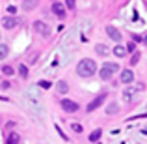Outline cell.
Masks as SVG:
<instances>
[{
    "mask_svg": "<svg viewBox=\"0 0 147 144\" xmlns=\"http://www.w3.org/2000/svg\"><path fill=\"white\" fill-rule=\"evenodd\" d=\"M117 69H119V66H117V64H112V62H104V66L100 68V71H99V77H100L102 81H108L115 71H117Z\"/></svg>",
    "mask_w": 147,
    "mask_h": 144,
    "instance_id": "cell-2",
    "label": "cell"
},
{
    "mask_svg": "<svg viewBox=\"0 0 147 144\" xmlns=\"http://www.w3.org/2000/svg\"><path fill=\"white\" fill-rule=\"evenodd\" d=\"M2 26H4V28H7V30L15 28V26H17V17H11V15H9V17H4L2 19Z\"/></svg>",
    "mask_w": 147,
    "mask_h": 144,
    "instance_id": "cell-7",
    "label": "cell"
},
{
    "mask_svg": "<svg viewBox=\"0 0 147 144\" xmlns=\"http://www.w3.org/2000/svg\"><path fill=\"white\" fill-rule=\"evenodd\" d=\"M134 81V73L130 71V69H123L121 71V83L123 84H130Z\"/></svg>",
    "mask_w": 147,
    "mask_h": 144,
    "instance_id": "cell-6",
    "label": "cell"
},
{
    "mask_svg": "<svg viewBox=\"0 0 147 144\" xmlns=\"http://www.w3.org/2000/svg\"><path fill=\"white\" fill-rule=\"evenodd\" d=\"M100 135H102V131H100V129H95V131H93V133H91L88 139H90V142H97L99 139H100Z\"/></svg>",
    "mask_w": 147,
    "mask_h": 144,
    "instance_id": "cell-12",
    "label": "cell"
},
{
    "mask_svg": "<svg viewBox=\"0 0 147 144\" xmlns=\"http://www.w3.org/2000/svg\"><path fill=\"white\" fill-rule=\"evenodd\" d=\"M19 75H21V77H28V68H26L24 64L19 66Z\"/></svg>",
    "mask_w": 147,
    "mask_h": 144,
    "instance_id": "cell-17",
    "label": "cell"
},
{
    "mask_svg": "<svg viewBox=\"0 0 147 144\" xmlns=\"http://www.w3.org/2000/svg\"><path fill=\"white\" fill-rule=\"evenodd\" d=\"M144 41H145V43H147V38H145V40H144Z\"/></svg>",
    "mask_w": 147,
    "mask_h": 144,
    "instance_id": "cell-27",
    "label": "cell"
},
{
    "mask_svg": "<svg viewBox=\"0 0 147 144\" xmlns=\"http://www.w3.org/2000/svg\"><path fill=\"white\" fill-rule=\"evenodd\" d=\"M19 141H21V137L13 133V135H9V137H7V141H6V142H7V144H17Z\"/></svg>",
    "mask_w": 147,
    "mask_h": 144,
    "instance_id": "cell-16",
    "label": "cell"
},
{
    "mask_svg": "<svg viewBox=\"0 0 147 144\" xmlns=\"http://www.w3.org/2000/svg\"><path fill=\"white\" fill-rule=\"evenodd\" d=\"M7 11H9V13H11V15H13V13H15V11H17V8H15V6H9V8H7Z\"/></svg>",
    "mask_w": 147,
    "mask_h": 144,
    "instance_id": "cell-26",
    "label": "cell"
},
{
    "mask_svg": "<svg viewBox=\"0 0 147 144\" xmlns=\"http://www.w3.org/2000/svg\"><path fill=\"white\" fill-rule=\"evenodd\" d=\"M52 11L58 15V17H65V8L61 6L60 2H54V4H52Z\"/></svg>",
    "mask_w": 147,
    "mask_h": 144,
    "instance_id": "cell-9",
    "label": "cell"
},
{
    "mask_svg": "<svg viewBox=\"0 0 147 144\" xmlns=\"http://www.w3.org/2000/svg\"><path fill=\"white\" fill-rule=\"evenodd\" d=\"M36 6H37V0H24L22 10H24V11H30V10H34Z\"/></svg>",
    "mask_w": 147,
    "mask_h": 144,
    "instance_id": "cell-10",
    "label": "cell"
},
{
    "mask_svg": "<svg viewBox=\"0 0 147 144\" xmlns=\"http://www.w3.org/2000/svg\"><path fill=\"white\" fill-rule=\"evenodd\" d=\"M6 56H7V47H6V45H0V60L6 58Z\"/></svg>",
    "mask_w": 147,
    "mask_h": 144,
    "instance_id": "cell-20",
    "label": "cell"
},
{
    "mask_svg": "<svg viewBox=\"0 0 147 144\" xmlns=\"http://www.w3.org/2000/svg\"><path fill=\"white\" fill-rule=\"evenodd\" d=\"M104 99H106V92H102V94H100V96H97V97H95V99L91 101L90 105H88V112H93L95 109H99L100 105L104 103Z\"/></svg>",
    "mask_w": 147,
    "mask_h": 144,
    "instance_id": "cell-3",
    "label": "cell"
},
{
    "mask_svg": "<svg viewBox=\"0 0 147 144\" xmlns=\"http://www.w3.org/2000/svg\"><path fill=\"white\" fill-rule=\"evenodd\" d=\"M95 71H97V64H95L93 60H90V58L80 60L78 66H76V73H78L80 77H93Z\"/></svg>",
    "mask_w": 147,
    "mask_h": 144,
    "instance_id": "cell-1",
    "label": "cell"
},
{
    "mask_svg": "<svg viewBox=\"0 0 147 144\" xmlns=\"http://www.w3.org/2000/svg\"><path fill=\"white\" fill-rule=\"evenodd\" d=\"M39 86H41V88H45V90H49V88L52 86V84H50L49 81H39Z\"/></svg>",
    "mask_w": 147,
    "mask_h": 144,
    "instance_id": "cell-21",
    "label": "cell"
},
{
    "mask_svg": "<svg viewBox=\"0 0 147 144\" xmlns=\"http://www.w3.org/2000/svg\"><path fill=\"white\" fill-rule=\"evenodd\" d=\"M34 30H36V32H39L41 36H49V26L45 25V23H41V21H36L34 23Z\"/></svg>",
    "mask_w": 147,
    "mask_h": 144,
    "instance_id": "cell-5",
    "label": "cell"
},
{
    "mask_svg": "<svg viewBox=\"0 0 147 144\" xmlns=\"http://www.w3.org/2000/svg\"><path fill=\"white\" fill-rule=\"evenodd\" d=\"M117 111H119L117 103H110V105H108V109H106V114H115Z\"/></svg>",
    "mask_w": 147,
    "mask_h": 144,
    "instance_id": "cell-15",
    "label": "cell"
},
{
    "mask_svg": "<svg viewBox=\"0 0 147 144\" xmlns=\"http://www.w3.org/2000/svg\"><path fill=\"white\" fill-rule=\"evenodd\" d=\"M134 49H136V45H134V43H129V45H127V53H134Z\"/></svg>",
    "mask_w": 147,
    "mask_h": 144,
    "instance_id": "cell-24",
    "label": "cell"
},
{
    "mask_svg": "<svg viewBox=\"0 0 147 144\" xmlns=\"http://www.w3.org/2000/svg\"><path fill=\"white\" fill-rule=\"evenodd\" d=\"M61 109H63L65 112H76L78 111V103H75V101H71V99H63L61 101Z\"/></svg>",
    "mask_w": 147,
    "mask_h": 144,
    "instance_id": "cell-4",
    "label": "cell"
},
{
    "mask_svg": "<svg viewBox=\"0 0 147 144\" xmlns=\"http://www.w3.org/2000/svg\"><path fill=\"white\" fill-rule=\"evenodd\" d=\"M95 51H97V54H100V56H106V54H108L106 45H102V43H99L97 47H95Z\"/></svg>",
    "mask_w": 147,
    "mask_h": 144,
    "instance_id": "cell-13",
    "label": "cell"
},
{
    "mask_svg": "<svg viewBox=\"0 0 147 144\" xmlns=\"http://www.w3.org/2000/svg\"><path fill=\"white\" fill-rule=\"evenodd\" d=\"M134 92H136V90H130V88H129V90H125V92H123V99H125V101H132Z\"/></svg>",
    "mask_w": 147,
    "mask_h": 144,
    "instance_id": "cell-14",
    "label": "cell"
},
{
    "mask_svg": "<svg viewBox=\"0 0 147 144\" xmlns=\"http://www.w3.org/2000/svg\"><path fill=\"white\" fill-rule=\"evenodd\" d=\"M2 73H6V75H11V73H13V68H9V66H4V68H2Z\"/></svg>",
    "mask_w": 147,
    "mask_h": 144,
    "instance_id": "cell-22",
    "label": "cell"
},
{
    "mask_svg": "<svg viewBox=\"0 0 147 144\" xmlns=\"http://www.w3.org/2000/svg\"><path fill=\"white\" fill-rule=\"evenodd\" d=\"M73 131L80 133V131H82V126H80V124H73Z\"/></svg>",
    "mask_w": 147,
    "mask_h": 144,
    "instance_id": "cell-23",
    "label": "cell"
},
{
    "mask_svg": "<svg viewBox=\"0 0 147 144\" xmlns=\"http://www.w3.org/2000/svg\"><path fill=\"white\" fill-rule=\"evenodd\" d=\"M140 56H142L140 53H134V54H132V58H130V66H136L138 62H140Z\"/></svg>",
    "mask_w": 147,
    "mask_h": 144,
    "instance_id": "cell-18",
    "label": "cell"
},
{
    "mask_svg": "<svg viewBox=\"0 0 147 144\" xmlns=\"http://www.w3.org/2000/svg\"><path fill=\"white\" fill-rule=\"evenodd\" d=\"M114 54H115V56H119V58L125 56V54H127V47H121V45L114 47Z\"/></svg>",
    "mask_w": 147,
    "mask_h": 144,
    "instance_id": "cell-11",
    "label": "cell"
},
{
    "mask_svg": "<svg viewBox=\"0 0 147 144\" xmlns=\"http://www.w3.org/2000/svg\"><path fill=\"white\" fill-rule=\"evenodd\" d=\"M65 4H67L69 10H73V8H75V0H65Z\"/></svg>",
    "mask_w": 147,
    "mask_h": 144,
    "instance_id": "cell-25",
    "label": "cell"
},
{
    "mask_svg": "<svg viewBox=\"0 0 147 144\" xmlns=\"http://www.w3.org/2000/svg\"><path fill=\"white\" fill-rule=\"evenodd\" d=\"M67 83H58V90L61 92V94H65V92H67Z\"/></svg>",
    "mask_w": 147,
    "mask_h": 144,
    "instance_id": "cell-19",
    "label": "cell"
},
{
    "mask_svg": "<svg viewBox=\"0 0 147 144\" xmlns=\"http://www.w3.org/2000/svg\"><path fill=\"white\" fill-rule=\"evenodd\" d=\"M106 32H108V36H110L114 41H121V32H119L117 28H114V26H106Z\"/></svg>",
    "mask_w": 147,
    "mask_h": 144,
    "instance_id": "cell-8",
    "label": "cell"
}]
</instances>
